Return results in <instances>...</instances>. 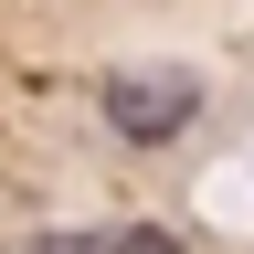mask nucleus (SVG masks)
<instances>
[{"label": "nucleus", "instance_id": "nucleus-1", "mask_svg": "<svg viewBox=\"0 0 254 254\" xmlns=\"http://www.w3.org/2000/svg\"><path fill=\"white\" fill-rule=\"evenodd\" d=\"M95 117H106L127 148H170L180 127L201 117V74H190V64H117V74L95 85Z\"/></svg>", "mask_w": 254, "mask_h": 254}]
</instances>
